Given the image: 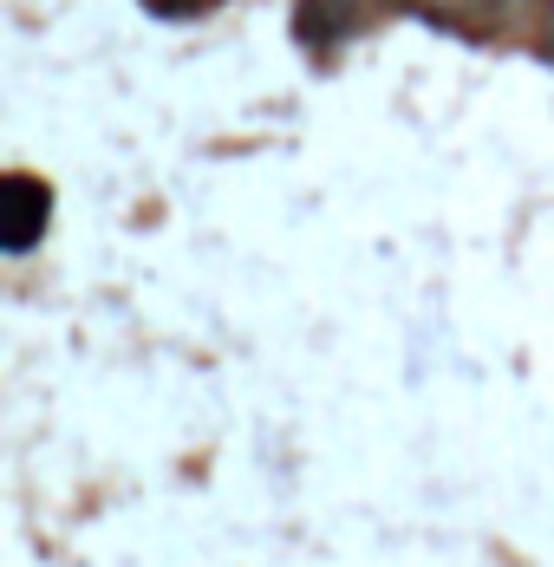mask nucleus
<instances>
[{"instance_id":"obj_1","label":"nucleus","mask_w":554,"mask_h":567,"mask_svg":"<svg viewBox=\"0 0 554 567\" xmlns=\"http://www.w3.org/2000/svg\"><path fill=\"white\" fill-rule=\"evenodd\" d=\"M443 27H463V33H496V0H424Z\"/></svg>"},{"instance_id":"obj_2","label":"nucleus","mask_w":554,"mask_h":567,"mask_svg":"<svg viewBox=\"0 0 554 567\" xmlns=\"http://www.w3.org/2000/svg\"><path fill=\"white\" fill-rule=\"evenodd\" d=\"M164 13H189V7H203V0H157Z\"/></svg>"},{"instance_id":"obj_3","label":"nucleus","mask_w":554,"mask_h":567,"mask_svg":"<svg viewBox=\"0 0 554 567\" xmlns=\"http://www.w3.org/2000/svg\"><path fill=\"white\" fill-rule=\"evenodd\" d=\"M542 47L554 53V0H548V20H542Z\"/></svg>"}]
</instances>
